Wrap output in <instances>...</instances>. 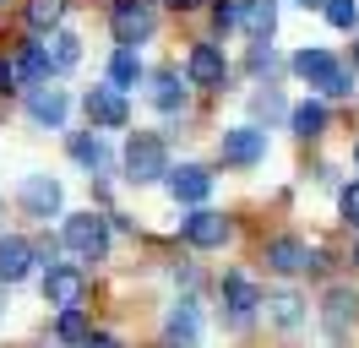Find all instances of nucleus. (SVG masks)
<instances>
[{
  "label": "nucleus",
  "mask_w": 359,
  "mask_h": 348,
  "mask_svg": "<svg viewBox=\"0 0 359 348\" xmlns=\"http://www.w3.org/2000/svg\"><path fill=\"white\" fill-rule=\"evenodd\" d=\"M82 109H88L93 130H120L126 120H131V104H126V93H120V87H88Z\"/></svg>",
  "instance_id": "nucleus-8"
},
{
  "label": "nucleus",
  "mask_w": 359,
  "mask_h": 348,
  "mask_svg": "<svg viewBox=\"0 0 359 348\" xmlns=\"http://www.w3.org/2000/svg\"><path fill=\"white\" fill-rule=\"evenodd\" d=\"M278 114H283V98H278V93H256V120H278Z\"/></svg>",
  "instance_id": "nucleus-30"
},
{
  "label": "nucleus",
  "mask_w": 359,
  "mask_h": 348,
  "mask_svg": "<svg viewBox=\"0 0 359 348\" xmlns=\"http://www.w3.org/2000/svg\"><path fill=\"white\" fill-rule=\"evenodd\" d=\"M327 120H332V114H327V104H311V98L289 109V126H294V136H305V142H311V136H321V130H327Z\"/></svg>",
  "instance_id": "nucleus-21"
},
{
  "label": "nucleus",
  "mask_w": 359,
  "mask_h": 348,
  "mask_svg": "<svg viewBox=\"0 0 359 348\" xmlns=\"http://www.w3.org/2000/svg\"><path fill=\"white\" fill-rule=\"evenodd\" d=\"M354 158H359V147H354Z\"/></svg>",
  "instance_id": "nucleus-38"
},
{
  "label": "nucleus",
  "mask_w": 359,
  "mask_h": 348,
  "mask_svg": "<svg viewBox=\"0 0 359 348\" xmlns=\"http://www.w3.org/2000/svg\"><path fill=\"white\" fill-rule=\"evenodd\" d=\"M136 82H142V60H136V49L120 44V49H114V60H109V87L126 93V87H136Z\"/></svg>",
  "instance_id": "nucleus-26"
},
{
  "label": "nucleus",
  "mask_w": 359,
  "mask_h": 348,
  "mask_svg": "<svg viewBox=\"0 0 359 348\" xmlns=\"http://www.w3.org/2000/svg\"><path fill=\"white\" fill-rule=\"evenodd\" d=\"M17 196H22V207L33 218H55V213H60V201H66L60 180H49V174H27L22 185H17Z\"/></svg>",
  "instance_id": "nucleus-14"
},
{
  "label": "nucleus",
  "mask_w": 359,
  "mask_h": 348,
  "mask_svg": "<svg viewBox=\"0 0 359 348\" xmlns=\"http://www.w3.org/2000/svg\"><path fill=\"white\" fill-rule=\"evenodd\" d=\"M337 213H343V223H348V229H359V180L337 191Z\"/></svg>",
  "instance_id": "nucleus-29"
},
{
  "label": "nucleus",
  "mask_w": 359,
  "mask_h": 348,
  "mask_svg": "<svg viewBox=\"0 0 359 348\" xmlns=\"http://www.w3.org/2000/svg\"><path fill=\"white\" fill-rule=\"evenodd\" d=\"M60 11H66V0H27V27H55L60 22Z\"/></svg>",
  "instance_id": "nucleus-27"
},
{
  "label": "nucleus",
  "mask_w": 359,
  "mask_h": 348,
  "mask_svg": "<svg viewBox=\"0 0 359 348\" xmlns=\"http://www.w3.org/2000/svg\"><path fill=\"white\" fill-rule=\"evenodd\" d=\"M82 348H120V337H109V332H93Z\"/></svg>",
  "instance_id": "nucleus-32"
},
{
  "label": "nucleus",
  "mask_w": 359,
  "mask_h": 348,
  "mask_svg": "<svg viewBox=\"0 0 359 348\" xmlns=\"http://www.w3.org/2000/svg\"><path fill=\"white\" fill-rule=\"evenodd\" d=\"M169 6H175V11H191V6H196V0H169Z\"/></svg>",
  "instance_id": "nucleus-34"
},
{
  "label": "nucleus",
  "mask_w": 359,
  "mask_h": 348,
  "mask_svg": "<svg viewBox=\"0 0 359 348\" xmlns=\"http://www.w3.org/2000/svg\"><path fill=\"white\" fill-rule=\"evenodd\" d=\"M88 337H93V326H88V316H82V304L60 310V321H55V343H66V348H82Z\"/></svg>",
  "instance_id": "nucleus-22"
},
{
  "label": "nucleus",
  "mask_w": 359,
  "mask_h": 348,
  "mask_svg": "<svg viewBox=\"0 0 359 348\" xmlns=\"http://www.w3.org/2000/svg\"><path fill=\"white\" fill-rule=\"evenodd\" d=\"M354 65H359V39H354Z\"/></svg>",
  "instance_id": "nucleus-36"
},
{
  "label": "nucleus",
  "mask_w": 359,
  "mask_h": 348,
  "mask_svg": "<svg viewBox=\"0 0 359 348\" xmlns=\"http://www.w3.org/2000/svg\"><path fill=\"white\" fill-rule=\"evenodd\" d=\"M262 288L245 278V272H224V310H229V326H245L256 310H262Z\"/></svg>",
  "instance_id": "nucleus-10"
},
{
  "label": "nucleus",
  "mask_w": 359,
  "mask_h": 348,
  "mask_svg": "<svg viewBox=\"0 0 359 348\" xmlns=\"http://www.w3.org/2000/svg\"><path fill=\"white\" fill-rule=\"evenodd\" d=\"M11 82H17V65H6V60H0V93H11Z\"/></svg>",
  "instance_id": "nucleus-33"
},
{
  "label": "nucleus",
  "mask_w": 359,
  "mask_h": 348,
  "mask_svg": "<svg viewBox=\"0 0 359 348\" xmlns=\"http://www.w3.org/2000/svg\"><path fill=\"white\" fill-rule=\"evenodd\" d=\"M27 114H33L39 126L60 130V126H66V114H71V98L60 93V87H33V93H27Z\"/></svg>",
  "instance_id": "nucleus-16"
},
{
  "label": "nucleus",
  "mask_w": 359,
  "mask_h": 348,
  "mask_svg": "<svg viewBox=\"0 0 359 348\" xmlns=\"http://www.w3.org/2000/svg\"><path fill=\"white\" fill-rule=\"evenodd\" d=\"M294 76H305L311 87H321L327 98H348V93H354V71L337 65L327 49H299V55H294Z\"/></svg>",
  "instance_id": "nucleus-1"
},
{
  "label": "nucleus",
  "mask_w": 359,
  "mask_h": 348,
  "mask_svg": "<svg viewBox=\"0 0 359 348\" xmlns=\"http://www.w3.org/2000/svg\"><path fill=\"white\" fill-rule=\"evenodd\" d=\"M354 261H359V239H354Z\"/></svg>",
  "instance_id": "nucleus-37"
},
{
  "label": "nucleus",
  "mask_w": 359,
  "mask_h": 348,
  "mask_svg": "<svg viewBox=\"0 0 359 348\" xmlns=\"http://www.w3.org/2000/svg\"><path fill=\"white\" fill-rule=\"evenodd\" d=\"M147 98H153V109H163V114H180V109H185V82H180V71H153Z\"/></svg>",
  "instance_id": "nucleus-20"
},
{
  "label": "nucleus",
  "mask_w": 359,
  "mask_h": 348,
  "mask_svg": "<svg viewBox=\"0 0 359 348\" xmlns=\"http://www.w3.org/2000/svg\"><path fill=\"white\" fill-rule=\"evenodd\" d=\"M299 6H327V0H299Z\"/></svg>",
  "instance_id": "nucleus-35"
},
{
  "label": "nucleus",
  "mask_w": 359,
  "mask_h": 348,
  "mask_svg": "<svg viewBox=\"0 0 359 348\" xmlns=\"http://www.w3.org/2000/svg\"><path fill=\"white\" fill-rule=\"evenodd\" d=\"M169 174V147L158 142L153 130H136L131 142H126V180L131 185H153Z\"/></svg>",
  "instance_id": "nucleus-3"
},
{
  "label": "nucleus",
  "mask_w": 359,
  "mask_h": 348,
  "mask_svg": "<svg viewBox=\"0 0 359 348\" xmlns=\"http://www.w3.org/2000/svg\"><path fill=\"white\" fill-rule=\"evenodd\" d=\"M359 321V294L354 288H327V300H321V326H327V337H348Z\"/></svg>",
  "instance_id": "nucleus-11"
},
{
  "label": "nucleus",
  "mask_w": 359,
  "mask_h": 348,
  "mask_svg": "<svg viewBox=\"0 0 359 348\" xmlns=\"http://www.w3.org/2000/svg\"><path fill=\"white\" fill-rule=\"evenodd\" d=\"M114 39L126 44V49H136V44H147L153 39V27H158V17H153V6L147 0H114Z\"/></svg>",
  "instance_id": "nucleus-7"
},
{
  "label": "nucleus",
  "mask_w": 359,
  "mask_h": 348,
  "mask_svg": "<svg viewBox=\"0 0 359 348\" xmlns=\"http://www.w3.org/2000/svg\"><path fill=\"white\" fill-rule=\"evenodd\" d=\"M262 261H267V272H278V278H299V272L321 267V256H316V250H311L299 234H278V239H267Z\"/></svg>",
  "instance_id": "nucleus-4"
},
{
  "label": "nucleus",
  "mask_w": 359,
  "mask_h": 348,
  "mask_svg": "<svg viewBox=\"0 0 359 348\" xmlns=\"http://www.w3.org/2000/svg\"><path fill=\"white\" fill-rule=\"evenodd\" d=\"M240 27H245L250 39H272V27H278V0H240Z\"/></svg>",
  "instance_id": "nucleus-19"
},
{
  "label": "nucleus",
  "mask_w": 359,
  "mask_h": 348,
  "mask_svg": "<svg viewBox=\"0 0 359 348\" xmlns=\"http://www.w3.org/2000/svg\"><path fill=\"white\" fill-rule=\"evenodd\" d=\"M49 71H55V65H49V49H44V44H27L22 60H17V76H22V82H33V87H44Z\"/></svg>",
  "instance_id": "nucleus-24"
},
{
  "label": "nucleus",
  "mask_w": 359,
  "mask_h": 348,
  "mask_svg": "<svg viewBox=\"0 0 359 348\" xmlns=\"http://www.w3.org/2000/svg\"><path fill=\"white\" fill-rule=\"evenodd\" d=\"M224 71H229L224 49L218 44H196L191 60H185V82L191 87H224Z\"/></svg>",
  "instance_id": "nucleus-15"
},
{
  "label": "nucleus",
  "mask_w": 359,
  "mask_h": 348,
  "mask_svg": "<svg viewBox=\"0 0 359 348\" xmlns=\"http://www.w3.org/2000/svg\"><path fill=\"white\" fill-rule=\"evenodd\" d=\"M212 22H218V27H234V22H240V0H224V6H212Z\"/></svg>",
  "instance_id": "nucleus-31"
},
{
  "label": "nucleus",
  "mask_w": 359,
  "mask_h": 348,
  "mask_svg": "<svg viewBox=\"0 0 359 348\" xmlns=\"http://www.w3.org/2000/svg\"><path fill=\"white\" fill-rule=\"evenodd\" d=\"M218 158H224L229 169H256V163L267 158V130H262V126H234V130H224Z\"/></svg>",
  "instance_id": "nucleus-5"
},
{
  "label": "nucleus",
  "mask_w": 359,
  "mask_h": 348,
  "mask_svg": "<svg viewBox=\"0 0 359 348\" xmlns=\"http://www.w3.org/2000/svg\"><path fill=\"white\" fill-rule=\"evenodd\" d=\"M163 180H169V196L185 201V207H207V196H212V174H207L202 163H180V169H169Z\"/></svg>",
  "instance_id": "nucleus-12"
},
{
  "label": "nucleus",
  "mask_w": 359,
  "mask_h": 348,
  "mask_svg": "<svg viewBox=\"0 0 359 348\" xmlns=\"http://www.w3.org/2000/svg\"><path fill=\"white\" fill-rule=\"evenodd\" d=\"M180 239L191 250H224L229 245V218L212 207H191V218H180Z\"/></svg>",
  "instance_id": "nucleus-6"
},
{
  "label": "nucleus",
  "mask_w": 359,
  "mask_h": 348,
  "mask_svg": "<svg viewBox=\"0 0 359 348\" xmlns=\"http://www.w3.org/2000/svg\"><path fill=\"white\" fill-rule=\"evenodd\" d=\"M71 158H76L82 169H109V147H104L98 130H93V136H71Z\"/></svg>",
  "instance_id": "nucleus-25"
},
{
  "label": "nucleus",
  "mask_w": 359,
  "mask_h": 348,
  "mask_svg": "<svg viewBox=\"0 0 359 348\" xmlns=\"http://www.w3.org/2000/svg\"><path fill=\"white\" fill-rule=\"evenodd\" d=\"M321 11H327V22H332V27H343V33H348V27H359V0H327Z\"/></svg>",
  "instance_id": "nucleus-28"
},
{
  "label": "nucleus",
  "mask_w": 359,
  "mask_h": 348,
  "mask_svg": "<svg viewBox=\"0 0 359 348\" xmlns=\"http://www.w3.org/2000/svg\"><path fill=\"white\" fill-rule=\"evenodd\" d=\"M60 245L82 261H104L109 256V218L104 213H71L60 229Z\"/></svg>",
  "instance_id": "nucleus-2"
},
{
  "label": "nucleus",
  "mask_w": 359,
  "mask_h": 348,
  "mask_svg": "<svg viewBox=\"0 0 359 348\" xmlns=\"http://www.w3.org/2000/svg\"><path fill=\"white\" fill-rule=\"evenodd\" d=\"M267 321L278 326V332H299V326H305V316H311V310H305V300H299V294H294V288H278V294H267Z\"/></svg>",
  "instance_id": "nucleus-18"
},
{
  "label": "nucleus",
  "mask_w": 359,
  "mask_h": 348,
  "mask_svg": "<svg viewBox=\"0 0 359 348\" xmlns=\"http://www.w3.org/2000/svg\"><path fill=\"white\" fill-rule=\"evenodd\" d=\"M82 300H88V278H82L76 267H66V261L44 267V304L71 310V304H82Z\"/></svg>",
  "instance_id": "nucleus-9"
},
{
  "label": "nucleus",
  "mask_w": 359,
  "mask_h": 348,
  "mask_svg": "<svg viewBox=\"0 0 359 348\" xmlns=\"http://www.w3.org/2000/svg\"><path fill=\"white\" fill-rule=\"evenodd\" d=\"M44 49H49V65H55V71H71V65L82 60V39H76V33H66V27H55Z\"/></svg>",
  "instance_id": "nucleus-23"
},
{
  "label": "nucleus",
  "mask_w": 359,
  "mask_h": 348,
  "mask_svg": "<svg viewBox=\"0 0 359 348\" xmlns=\"http://www.w3.org/2000/svg\"><path fill=\"white\" fill-rule=\"evenodd\" d=\"M33 245L27 239H17V234H0V283L11 288V283H22L27 272H33Z\"/></svg>",
  "instance_id": "nucleus-17"
},
{
  "label": "nucleus",
  "mask_w": 359,
  "mask_h": 348,
  "mask_svg": "<svg viewBox=\"0 0 359 348\" xmlns=\"http://www.w3.org/2000/svg\"><path fill=\"white\" fill-rule=\"evenodd\" d=\"M0 288H6V283H0Z\"/></svg>",
  "instance_id": "nucleus-39"
},
{
  "label": "nucleus",
  "mask_w": 359,
  "mask_h": 348,
  "mask_svg": "<svg viewBox=\"0 0 359 348\" xmlns=\"http://www.w3.org/2000/svg\"><path fill=\"white\" fill-rule=\"evenodd\" d=\"M163 348H202V310L196 300H180L163 326Z\"/></svg>",
  "instance_id": "nucleus-13"
}]
</instances>
